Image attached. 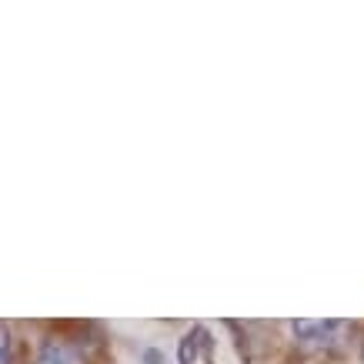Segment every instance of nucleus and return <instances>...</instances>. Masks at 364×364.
Returning <instances> with one entry per match:
<instances>
[{
  "label": "nucleus",
  "instance_id": "obj_1",
  "mask_svg": "<svg viewBox=\"0 0 364 364\" xmlns=\"http://www.w3.org/2000/svg\"><path fill=\"white\" fill-rule=\"evenodd\" d=\"M37 364H84V354L67 341H47L41 351H37Z\"/></svg>",
  "mask_w": 364,
  "mask_h": 364
},
{
  "label": "nucleus",
  "instance_id": "obj_2",
  "mask_svg": "<svg viewBox=\"0 0 364 364\" xmlns=\"http://www.w3.org/2000/svg\"><path fill=\"white\" fill-rule=\"evenodd\" d=\"M334 324H328V321H294V334L298 338H304V341H314V338H321V334H328Z\"/></svg>",
  "mask_w": 364,
  "mask_h": 364
},
{
  "label": "nucleus",
  "instance_id": "obj_3",
  "mask_svg": "<svg viewBox=\"0 0 364 364\" xmlns=\"http://www.w3.org/2000/svg\"><path fill=\"white\" fill-rule=\"evenodd\" d=\"M14 361V338H11V328L0 324V364H11Z\"/></svg>",
  "mask_w": 364,
  "mask_h": 364
},
{
  "label": "nucleus",
  "instance_id": "obj_4",
  "mask_svg": "<svg viewBox=\"0 0 364 364\" xmlns=\"http://www.w3.org/2000/svg\"><path fill=\"white\" fill-rule=\"evenodd\" d=\"M194 354H198V341H194V338H184V344H181V364H191Z\"/></svg>",
  "mask_w": 364,
  "mask_h": 364
}]
</instances>
